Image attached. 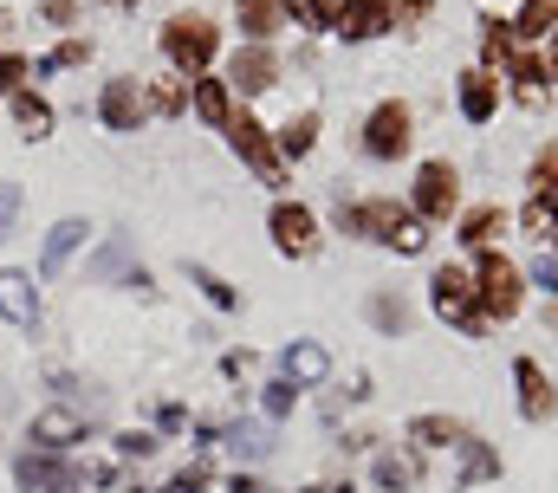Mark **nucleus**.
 <instances>
[{
  "label": "nucleus",
  "mask_w": 558,
  "mask_h": 493,
  "mask_svg": "<svg viewBox=\"0 0 558 493\" xmlns=\"http://www.w3.org/2000/svg\"><path fill=\"white\" fill-rule=\"evenodd\" d=\"M85 52H92L85 39H65V46H52V52L39 59V72H65V65H85Z\"/></svg>",
  "instance_id": "7c9ffc66"
},
{
  "label": "nucleus",
  "mask_w": 558,
  "mask_h": 493,
  "mask_svg": "<svg viewBox=\"0 0 558 493\" xmlns=\"http://www.w3.org/2000/svg\"><path fill=\"white\" fill-rule=\"evenodd\" d=\"M507 26H513V39H546V33L558 26V0H526Z\"/></svg>",
  "instance_id": "5701e85b"
},
{
  "label": "nucleus",
  "mask_w": 558,
  "mask_h": 493,
  "mask_svg": "<svg viewBox=\"0 0 558 493\" xmlns=\"http://www.w3.org/2000/svg\"><path fill=\"white\" fill-rule=\"evenodd\" d=\"M162 493H202V481H195V474H182V481H169Z\"/></svg>",
  "instance_id": "79ce46f5"
},
{
  "label": "nucleus",
  "mask_w": 558,
  "mask_h": 493,
  "mask_svg": "<svg viewBox=\"0 0 558 493\" xmlns=\"http://www.w3.org/2000/svg\"><path fill=\"white\" fill-rule=\"evenodd\" d=\"M215 52H221V26L215 20H202V13H175L169 26H162V59L175 65V72H208L215 65Z\"/></svg>",
  "instance_id": "f03ea898"
},
{
  "label": "nucleus",
  "mask_w": 558,
  "mask_h": 493,
  "mask_svg": "<svg viewBox=\"0 0 558 493\" xmlns=\"http://www.w3.org/2000/svg\"><path fill=\"white\" fill-rule=\"evenodd\" d=\"M46 20H52V26H72V20H78V0H46Z\"/></svg>",
  "instance_id": "ea45409f"
},
{
  "label": "nucleus",
  "mask_w": 558,
  "mask_h": 493,
  "mask_svg": "<svg viewBox=\"0 0 558 493\" xmlns=\"http://www.w3.org/2000/svg\"><path fill=\"white\" fill-rule=\"evenodd\" d=\"M454 208H461V176H454V163H422L416 215H422V221H448Z\"/></svg>",
  "instance_id": "6e6552de"
},
{
  "label": "nucleus",
  "mask_w": 558,
  "mask_h": 493,
  "mask_svg": "<svg viewBox=\"0 0 558 493\" xmlns=\"http://www.w3.org/2000/svg\"><path fill=\"white\" fill-rule=\"evenodd\" d=\"M539 65H546V79H558V26L546 33V59H539Z\"/></svg>",
  "instance_id": "a19ab883"
},
{
  "label": "nucleus",
  "mask_w": 558,
  "mask_h": 493,
  "mask_svg": "<svg viewBox=\"0 0 558 493\" xmlns=\"http://www.w3.org/2000/svg\"><path fill=\"white\" fill-rule=\"evenodd\" d=\"M234 13H241L247 46H267V39L279 33V0H234Z\"/></svg>",
  "instance_id": "6ab92c4d"
},
{
  "label": "nucleus",
  "mask_w": 558,
  "mask_h": 493,
  "mask_svg": "<svg viewBox=\"0 0 558 493\" xmlns=\"http://www.w3.org/2000/svg\"><path fill=\"white\" fill-rule=\"evenodd\" d=\"M13 474H20V488H26V493H33V488H46V493H78V474H72V468H59V461H46V455H26Z\"/></svg>",
  "instance_id": "dca6fc26"
},
{
  "label": "nucleus",
  "mask_w": 558,
  "mask_h": 493,
  "mask_svg": "<svg viewBox=\"0 0 558 493\" xmlns=\"http://www.w3.org/2000/svg\"><path fill=\"white\" fill-rule=\"evenodd\" d=\"M481 46H487V65H513V46H520V39H513L507 20H487V39H481Z\"/></svg>",
  "instance_id": "cd10ccee"
},
{
  "label": "nucleus",
  "mask_w": 558,
  "mask_h": 493,
  "mask_svg": "<svg viewBox=\"0 0 558 493\" xmlns=\"http://www.w3.org/2000/svg\"><path fill=\"white\" fill-rule=\"evenodd\" d=\"M494 111H500V79L481 65V72H468V79H461V118H468V123H487Z\"/></svg>",
  "instance_id": "2eb2a0df"
},
{
  "label": "nucleus",
  "mask_w": 558,
  "mask_h": 493,
  "mask_svg": "<svg viewBox=\"0 0 558 493\" xmlns=\"http://www.w3.org/2000/svg\"><path fill=\"white\" fill-rule=\"evenodd\" d=\"M143 105H149V111H182V85H156Z\"/></svg>",
  "instance_id": "58836bf2"
},
{
  "label": "nucleus",
  "mask_w": 558,
  "mask_h": 493,
  "mask_svg": "<svg viewBox=\"0 0 558 493\" xmlns=\"http://www.w3.org/2000/svg\"><path fill=\"white\" fill-rule=\"evenodd\" d=\"M494 235H507V215H500V208H468V215H461V241L468 246H487Z\"/></svg>",
  "instance_id": "393cba45"
},
{
  "label": "nucleus",
  "mask_w": 558,
  "mask_h": 493,
  "mask_svg": "<svg viewBox=\"0 0 558 493\" xmlns=\"http://www.w3.org/2000/svg\"><path fill=\"white\" fill-rule=\"evenodd\" d=\"M7 33H13V13H7V7H0V39H7Z\"/></svg>",
  "instance_id": "37998d69"
},
{
  "label": "nucleus",
  "mask_w": 558,
  "mask_h": 493,
  "mask_svg": "<svg viewBox=\"0 0 558 493\" xmlns=\"http://www.w3.org/2000/svg\"><path fill=\"white\" fill-rule=\"evenodd\" d=\"M189 279H195V286H202V292H208L221 312H234V305H241V299H234V286H228L221 273H208V266H189Z\"/></svg>",
  "instance_id": "c756f323"
},
{
  "label": "nucleus",
  "mask_w": 558,
  "mask_h": 493,
  "mask_svg": "<svg viewBox=\"0 0 558 493\" xmlns=\"http://www.w3.org/2000/svg\"><path fill=\"white\" fill-rule=\"evenodd\" d=\"M428 299H435V312L461 332V338H481L487 332V318H481V299H474V273H461V266H441L435 279H428Z\"/></svg>",
  "instance_id": "20e7f679"
},
{
  "label": "nucleus",
  "mask_w": 558,
  "mask_h": 493,
  "mask_svg": "<svg viewBox=\"0 0 558 493\" xmlns=\"http://www.w3.org/2000/svg\"><path fill=\"white\" fill-rule=\"evenodd\" d=\"M410 481H416V468H410V461H397V455H377V488H410Z\"/></svg>",
  "instance_id": "2f4dec72"
},
{
  "label": "nucleus",
  "mask_w": 558,
  "mask_h": 493,
  "mask_svg": "<svg viewBox=\"0 0 558 493\" xmlns=\"http://www.w3.org/2000/svg\"><path fill=\"white\" fill-rule=\"evenodd\" d=\"M474 299H481V318H513L526 305V279L507 253L481 246V266H474Z\"/></svg>",
  "instance_id": "7ed1b4c3"
},
{
  "label": "nucleus",
  "mask_w": 558,
  "mask_h": 493,
  "mask_svg": "<svg viewBox=\"0 0 558 493\" xmlns=\"http://www.w3.org/2000/svg\"><path fill=\"white\" fill-rule=\"evenodd\" d=\"M195 118L215 123V130H228L234 105H228V85H221V79H195Z\"/></svg>",
  "instance_id": "4be33fe9"
},
{
  "label": "nucleus",
  "mask_w": 558,
  "mask_h": 493,
  "mask_svg": "<svg viewBox=\"0 0 558 493\" xmlns=\"http://www.w3.org/2000/svg\"><path fill=\"white\" fill-rule=\"evenodd\" d=\"M85 235H92L85 221H59V228L46 235V253H39V273H65V260H72V253L85 246Z\"/></svg>",
  "instance_id": "a211bd4d"
},
{
  "label": "nucleus",
  "mask_w": 558,
  "mask_h": 493,
  "mask_svg": "<svg viewBox=\"0 0 558 493\" xmlns=\"http://www.w3.org/2000/svg\"><path fill=\"white\" fill-rule=\"evenodd\" d=\"M338 221H344L351 235H364V241L397 246V253H422V246H428V235H422V221H416V208H403V202H390V195L351 202V208H338Z\"/></svg>",
  "instance_id": "f257e3e1"
},
{
  "label": "nucleus",
  "mask_w": 558,
  "mask_h": 493,
  "mask_svg": "<svg viewBox=\"0 0 558 493\" xmlns=\"http://www.w3.org/2000/svg\"><path fill=\"white\" fill-rule=\"evenodd\" d=\"M286 13H292L299 26H312V33H331V13H338V7H331V0H286Z\"/></svg>",
  "instance_id": "c85d7f7f"
},
{
  "label": "nucleus",
  "mask_w": 558,
  "mask_h": 493,
  "mask_svg": "<svg viewBox=\"0 0 558 493\" xmlns=\"http://www.w3.org/2000/svg\"><path fill=\"white\" fill-rule=\"evenodd\" d=\"M13 215H20V189H13V182H0V241L13 235Z\"/></svg>",
  "instance_id": "e433bc0d"
},
{
  "label": "nucleus",
  "mask_w": 558,
  "mask_h": 493,
  "mask_svg": "<svg viewBox=\"0 0 558 493\" xmlns=\"http://www.w3.org/2000/svg\"><path fill=\"white\" fill-rule=\"evenodd\" d=\"M520 221H526V235H546L558 221V143L533 156V202L520 208Z\"/></svg>",
  "instance_id": "423d86ee"
},
{
  "label": "nucleus",
  "mask_w": 558,
  "mask_h": 493,
  "mask_svg": "<svg viewBox=\"0 0 558 493\" xmlns=\"http://www.w3.org/2000/svg\"><path fill=\"white\" fill-rule=\"evenodd\" d=\"M513 383H520V416L526 422H553L558 396H553V383H546V370L533 364V358H520L513 364Z\"/></svg>",
  "instance_id": "9b49d317"
},
{
  "label": "nucleus",
  "mask_w": 558,
  "mask_h": 493,
  "mask_svg": "<svg viewBox=\"0 0 558 493\" xmlns=\"http://www.w3.org/2000/svg\"><path fill=\"white\" fill-rule=\"evenodd\" d=\"M513 98L520 105H539L546 98V65L533 52H513Z\"/></svg>",
  "instance_id": "b1692460"
},
{
  "label": "nucleus",
  "mask_w": 558,
  "mask_h": 493,
  "mask_svg": "<svg viewBox=\"0 0 558 493\" xmlns=\"http://www.w3.org/2000/svg\"><path fill=\"white\" fill-rule=\"evenodd\" d=\"M267 235L286 260H305L312 246H318V215L305 208V202H274V215H267Z\"/></svg>",
  "instance_id": "0eeeda50"
},
{
  "label": "nucleus",
  "mask_w": 558,
  "mask_h": 493,
  "mask_svg": "<svg viewBox=\"0 0 558 493\" xmlns=\"http://www.w3.org/2000/svg\"><path fill=\"white\" fill-rule=\"evenodd\" d=\"M292 396H299V389H292L286 376H279V383H267V416H286V409H292Z\"/></svg>",
  "instance_id": "4c0bfd02"
},
{
  "label": "nucleus",
  "mask_w": 558,
  "mask_h": 493,
  "mask_svg": "<svg viewBox=\"0 0 558 493\" xmlns=\"http://www.w3.org/2000/svg\"><path fill=\"white\" fill-rule=\"evenodd\" d=\"M111 7H137V0H111Z\"/></svg>",
  "instance_id": "c03bdc74"
},
{
  "label": "nucleus",
  "mask_w": 558,
  "mask_h": 493,
  "mask_svg": "<svg viewBox=\"0 0 558 493\" xmlns=\"http://www.w3.org/2000/svg\"><path fill=\"white\" fill-rule=\"evenodd\" d=\"M312 143H318V111H305V118H292L286 130H279V156H312Z\"/></svg>",
  "instance_id": "a878e982"
},
{
  "label": "nucleus",
  "mask_w": 558,
  "mask_h": 493,
  "mask_svg": "<svg viewBox=\"0 0 558 493\" xmlns=\"http://www.w3.org/2000/svg\"><path fill=\"white\" fill-rule=\"evenodd\" d=\"M461 448H468V481H487V474H494V468H500V461H494V455H487V448H481V442H474V435H468V442H461Z\"/></svg>",
  "instance_id": "72a5a7b5"
},
{
  "label": "nucleus",
  "mask_w": 558,
  "mask_h": 493,
  "mask_svg": "<svg viewBox=\"0 0 558 493\" xmlns=\"http://www.w3.org/2000/svg\"><path fill=\"white\" fill-rule=\"evenodd\" d=\"M0 312H7L13 325H33L39 299H33V279H26V273H0Z\"/></svg>",
  "instance_id": "aec40b11"
},
{
  "label": "nucleus",
  "mask_w": 558,
  "mask_h": 493,
  "mask_svg": "<svg viewBox=\"0 0 558 493\" xmlns=\"http://www.w3.org/2000/svg\"><path fill=\"white\" fill-rule=\"evenodd\" d=\"M228 79H234L241 92H267V85L279 79L274 46H241V52H234V65H228Z\"/></svg>",
  "instance_id": "ddd939ff"
},
{
  "label": "nucleus",
  "mask_w": 558,
  "mask_h": 493,
  "mask_svg": "<svg viewBox=\"0 0 558 493\" xmlns=\"http://www.w3.org/2000/svg\"><path fill=\"white\" fill-rule=\"evenodd\" d=\"M371 318H377L384 332H403V325H410V312H403V299H371Z\"/></svg>",
  "instance_id": "473e14b6"
},
{
  "label": "nucleus",
  "mask_w": 558,
  "mask_h": 493,
  "mask_svg": "<svg viewBox=\"0 0 558 493\" xmlns=\"http://www.w3.org/2000/svg\"><path fill=\"white\" fill-rule=\"evenodd\" d=\"M143 85L137 79H111L105 85V98H98V118H105V130H137L143 123Z\"/></svg>",
  "instance_id": "9d476101"
},
{
  "label": "nucleus",
  "mask_w": 558,
  "mask_h": 493,
  "mask_svg": "<svg viewBox=\"0 0 558 493\" xmlns=\"http://www.w3.org/2000/svg\"><path fill=\"white\" fill-rule=\"evenodd\" d=\"M410 442H422V448H461L468 429H461L454 416H416V422H410Z\"/></svg>",
  "instance_id": "412c9836"
},
{
  "label": "nucleus",
  "mask_w": 558,
  "mask_h": 493,
  "mask_svg": "<svg viewBox=\"0 0 558 493\" xmlns=\"http://www.w3.org/2000/svg\"><path fill=\"white\" fill-rule=\"evenodd\" d=\"M20 79H26V59H20V52H0V98H13Z\"/></svg>",
  "instance_id": "f704fd0d"
},
{
  "label": "nucleus",
  "mask_w": 558,
  "mask_h": 493,
  "mask_svg": "<svg viewBox=\"0 0 558 493\" xmlns=\"http://www.w3.org/2000/svg\"><path fill=\"white\" fill-rule=\"evenodd\" d=\"M33 442L39 448H72V442H85V416L78 409H39L33 416Z\"/></svg>",
  "instance_id": "4468645a"
},
{
  "label": "nucleus",
  "mask_w": 558,
  "mask_h": 493,
  "mask_svg": "<svg viewBox=\"0 0 558 493\" xmlns=\"http://www.w3.org/2000/svg\"><path fill=\"white\" fill-rule=\"evenodd\" d=\"M364 149L377 156V163H397L403 149H410V105H377L371 111V123H364Z\"/></svg>",
  "instance_id": "1a4fd4ad"
},
{
  "label": "nucleus",
  "mask_w": 558,
  "mask_h": 493,
  "mask_svg": "<svg viewBox=\"0 0 558 493\" xmlns=\"http://www.w3.org/2000/svg\"><path fill=\"white\" fill-rule=\"evenodd\" d=\"M553 235H558V221H553Z\"/></svg>",
  "instance_id": "a18cd8bd"
},
{
  "label": "nucleus",
  "mask_w": 558,
  "mask_h": 493,
  "mask_svg": "<svg viewBox=\"0 0 558 493\" xmlns=\"http://www.w3.org/2000/svg\"><path fill=\"white\" fill-rule=\"evenodd\" d=\"M325 376H331V351H325V345H292V351H286V383H292V389L325 383Z\"/></svg>",
  "instance_id": "f3484780"
},
{
  "label": "nucleus",
  "mask_w": 558,
  "mask_h": 493,
  "mask_svg": "<svg viewBox=\"0 0 558 493\" xmlns=\"http://www.w3.org/2000/svg\"><path fill=\"white\" fill-rule=\"evenodd\" d=\"M228 143L241 149V163H247L260 182H279V176H286V156L274 149V136H267V123H260V118H247V111H241V118H228Z\"/></svg>",
  "instance_id": "39448f33"
},
{
  "label": "nucleus",
  "mask_w": 558,
  "mask_h": 493,
  "mask_svg": "<svg viewBox=\"0 0 558 493\" xmlns=\"http://www.w3.org/2000/svg\"><path fill=\"white\" fill-rule=\"evenodd\" d=\"M331 33H344V39H377V33H390V7H384V0H344V7L331 13Z\"/></svg>",
  "instance_id": "f8f14e48"
},
{
  "label": "nucleus",
  "mask_w": 558,
  "mask_h": 493,
  "mask_svg": "<svg viewBox=\"0 0 558 493\" xmlns=\"http://www.w3.org/2000/svg\"><path fill=\"white\" fill-rule=\"evenodd\" d=\"M390 7V26H416V20H428V0H384Z\"/></svg>",
  "instance_id": "c9c22d12"
},
{
  "label": "nucleus",
  "mask_w": 558,
  "mask_h": 493,
  "mask_svg": "<svg viewBox=\"0 0 558 493\" xmlns=\"http://www.w3.org/2000/svg\"><path fill=\"white\" fill-rule=\"evenodd\" d=\"M13 123H20L26 136H46V130H52V111H46V98H33V92H13Z\"/></svg>",
  "instance_id": "bb28decb"
}]
</instances>
